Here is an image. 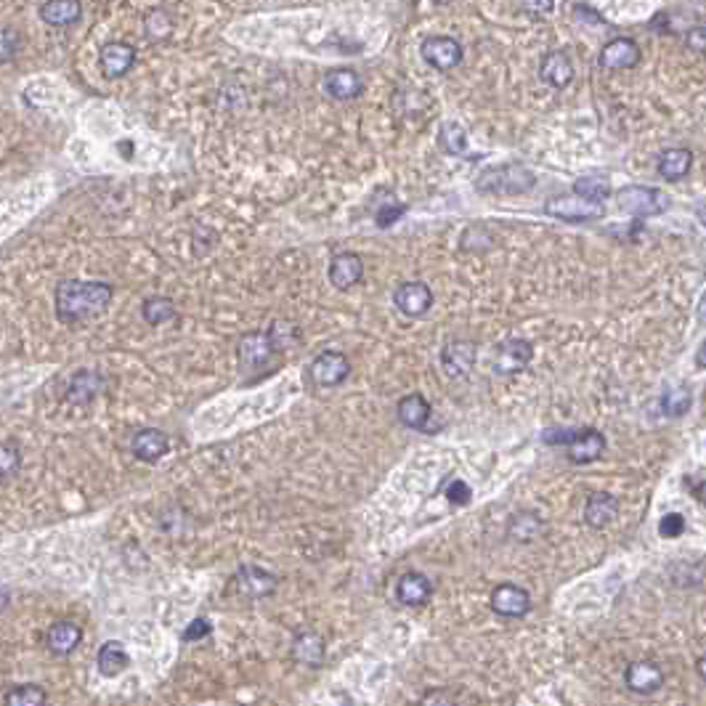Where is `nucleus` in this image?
<instances>
[{
    "instance_id": "f257e3e1",
    "label": "nucleus",
    "mask_w": 706,
    "mask_h": 706,
    "mask_svg": "<svg viewBox=\"0 0 706 706\" xmlns=\"http://www.w3.org/2000/svg\"><path fill=\"white\" fill-rule=\"evenodd\" d=\"M112 300V284L67 280L56 287V316L64 325H80L106 311Z\"/></svg>"
},
{
    "instance_id": "f03ea898",
    "label": "nucleus",
    "mask_w": 706,
    "mask_h": 706,
    "mask_svg": "<svg viewBox=\"0 0 706 706\" xmlns=\"http://www.w3.org/2000/svg\"><path fill=\"white\" fill-rule=\"evenodd\" d=\"M295 332L292 325H274L266 332H250L239 340V367L242 370H263L277 351L289 345L287 335Z\"/></svg>"
},
{
    "instance_id": "7ed1b4c3",
    "label": "nucleus",
    "mask_w": 706,
    "mask_h": 706,
    "mask_svg": "<svg viewBox=\"0 0 706 706\" xmlns=\"http://www.w3.org/2000/svg\"><path fill=\"white\" fill-rule=\"evenodd\" d=\"M545 213L565 224H590V221H601L606 215V205L598 199H587L582 194H564V197L547 199Z\"/></svg>"
},
{
    "instance_id": "20e7f679",
    "label": "nucleus",
    "mask_w": 706,
    "mask_h": 706,
    "mask_svg": "<svg viewBox=\"0 0 706 706\" xmlns=\"http://www.w3.org/2000/svg\"><path fill=\"white\" fill-rule=\"evenodd\" d=\"M536 179L528 168L523 165H502L491 168L478 179V191L483 194H523L534 188Z\"/></svg>"
},
{
    "instance_id": "39448f33",
    "label": "nucleus",
    "mask_w": 706,
    "mask_h": 706,
    "mask_svg": "<svg viewBox=\"0 0 706 706\" xmlns=\"http://www.w3.org/2000/svg\"><path fill=\"white\" fill-rule=\"evenodd\" d=\"M619 207L637 218H651L669 210V197L654 187H624L619 191Z\"/></svg>"
},
{
    "instance_id": "423d86ee",
    "label": "nucleus",
    "mask_w": 706,
    "mask_h": 706,
    "mask_svg": "<svg viewBox=\"0 0 706 706\" xmlns=\"http://www.w3.org/2000/svg\"><path fill=\"white\" fill-rule=\"evenodd\" d=\"M534 359V345L528 340L510 337L502 340L494 351V372L497 375H518Z\"/></svg>"
},
{
    "instance_id": "0eeeda50",
    "label": "nucleus",
    "mask_w": 706,
    "mask_h": 706,
    "mask_svg": "<svg viewBox=\"0 0 706 706\" xmlns=\"http://www.w3.org/2000/svg\"><path fill=\"white\" fill-rule=\"evenodd\" d=\"M351 375V362L340 353V351H322L311 367H308V377L319 385V388H335L340 385L345 377Z\"/></svg>"
},
{
    "instance_id": "6e6552de",
    "label": "nucleus",
    "mask_w": 706,
    "mask_h": 706,
    "mask_svg": "<svg viewBox=\"0 0 706 706\" xmlns=\"http://www.w3.org/2000/svg\"><path fill=\"white\" fill-rule=\"evenodd\" d=\"M565 452H568V460L573 465H587V463H595L601 460V454L606 452V436L595 427H584L573 433V438L565 444Z\"/></svg>"
},
{
    "instance_id": "1a4fd4ad",
    "label": "nucleus",
    "mask_w": 706,
    "mask_h": 706,
    "mask_svg": "<svg viewBox=\"0 0 706 706\" xmlns=\"http://www.w3.org/2000/svg\"><path fill=\"white\" fill-rule=\"evenodd\" d=\"M393 303L404 316H425L433 306V289L425 282H404L396 287L393 292Z\"/></svg>"
},
{
    "instance_id": "9d476101",
    "label": "nucleus",
    "mask_w": 706,
    "mask_h": 706,
    "mask_svg": "<svg viewBox=\"0 0 706 706\" xmlns=\"http://www.w3.org/2000/svg\"><path fill=\"white\" fill-rule=\"evenodd\" d=\"M420 53H423L425 64H430V67L438 69V72L454 69V67L463 61V56H465V50H463V46H460L454 38H444V35L425 41Z\"/></svg>"
},
{
    "instance_id": "9b49d317",
    "label": "nucleus",
    "mask_w": 706,
    "mask_h": 706,
    "mask_svg": "<svg viewBox=\"0 0 706 706\" xmlns=\"http://www.w3.org/2000/svg\"><path fill=\"white\" fill-rule=\"evenodd\" d=\"M280 587V579L271 573V571H263L258 565H242L239 573H236V590L244 595V598H269L274 595Z\"/></svg>"
},
{
    "instance_id": "f8f14e48",
    "label": "nucleus",
    "mask_w": 706,
    "mask_h": 706,
    "mask_svg": "<svg viewBox=\"0 0 706 706\" xmlns=\"http://www.w3.org/2000/svg\"><path fill=\"white\" fill-rule=\"evenodd\" d=\"M491 609L505 619H520V616L531 611V595L518 584H510V582L500 584L491 592Z\"/></svg>"
},
{
    "instance_id": "ddd939ff",
    "label": "nucleus",
    "mask_w": 706,
    "mask_h": 706,
    "mask_svg": "<svg viewBox=\"0 0 706 706\" xmlns=\"http://www.w3.org/2000/svg\"><path fill=\"white\" fill-rule=\"evenodd\" d=\"M624 683L632 693L651 696L664 685V669L654 661H635L624 672Z\"/></svg>"
},
{
    "instance_id": "4468645a",
    "label": "nucleus",
    "mask_w": 706,
    "mask_h": 706,
    "mask_svg": "<svg viewBox=\"0 0 706 706\" xmlns=\"http://www.w3.org/2000/svg\"><path fill=\"white\" fill-rule=\"evenodd\" d=\"M325 656H327V646H325V637L319 632H298L295 640H292V659L308 669H319L325 666Z\"/></svg>"
},
{
    "instance_id": "2eb2a0df",
    "label": "nucleus",
    "mask_w": 706,
    "mask_h": 706,
    "mask_svg": "<svg viewBox=\"0 0 706 706\" xmlns=\"http://www.w3.org/2000/svg\"><path fill=\"white\" fill-rule=\"evenodd\" d=\"M168 449H170V438H168L162 430H157V427H143V430H139V433L133 436V441H131V452H133L142 463H157V460H162V457L168 454Z\"/></svg>"
},
{
    "instance_id": "dca6fc26",
    "label": "nucleus",
    "mask_w": 706,
    "mask_h": 706,
    "mask_svg": "<svg viewBox=\"0 0 706 706\" xmlns=\"http://www.w3.org/2000/svg\"><path fill=\"white\" fill-rule=\"evenodd\" d=\"M98 61H101V69L106 78H123L136 64V48L128 43H106L101 48Z\"/></svg>"
},
{
    "instance_id": "f3484780",
    "label": "nucleus",
    "mask_w": 706,
    "mask_h": 706,
    "mask_svg": "<svg viewBox=\"0 0 706 706\" xmlns=\"http://www.w3.org/2000/svg\"><path fill=\"white\" fill-rule=\"evenodd\" d=\"M475 359H478V351H475V343L471 340H454L444 348L441 353V362H444V370L452 377H465L475 367Z\"/></svg>"
},
{
    "instance_id": "a211bd4d",
    "label": "nucleus",
    "mask_w": 706,
    "mask_h": 706,
    "mask_svg": "<svg viewBox=\"0 0 706 706\" xmlns=\"http://www.w3.org/2000/svg\"><path fill=\"white\" fill-rule=\"evenodd\" d=\"M364 277V261L356 252H340L335 255L330 263V282L337 289H348L353 284L362 282Z\"/></svg>"
},
{
    "instance_id": "6ab92c4d",
    "label": "nucleus",
    "mask_w": 706,
    "mask_h": 706,
    "mask_svg": "<svg viewBox=\"0 0 706 706\" xmlns=\"http://www.w3.org/2000/svg\"><path fill=\"white\" fill-rule=\"evenodd\" d=\"M598 61L606 69H629L640 61V48L629 38H613L609 46H603Z\"/></svg>"
},
{
    "instance_id": "aec40b11",
    "label": "nucleus",
    "mask_w": 706,
    "mask_h": 706,
    "mask_svg": "<svg viewBox=\"0 0 706 706\" xmlns=\"http://www.w3.org/2000/svg\"><path fill=\"white\" fill-rule=\"evenodd\" d=\"M433 595V582L420 573V571H409L399 579L396 584V598L404 606H425Z\"/></svg>"
},
{
    "instance_id": "412c9836",
    "label": "nucleus",
    "mask_w": 706,
    "mask_h": 706,
    "mask_svg": "<svg viewBox=\"0 0 706 706\" xmlns=\"http://www.w3.org/2000/svg\"><path fill=\"white\" fill-rule=\"evenodd\" d=\"M539 78L553 86V88H565L571 80H573V64L568 59V53L564 50H553L542 59V67H539Z\"/></svg>"
},
{
    "instance_id": "4be33fe9",
    "label": "nucleus",
    "mask_w": 706,
    "mask_h": 706,
    "mask_svg": "<svg viewBox=\"0 0 706 706\" xmlns=\"http://www.w3.org/2000/svg\"><path fill=\"white\" fill-rule=\"evenodd\" d=\"M396 415H399L401 425H407V427H412V430H427V420H430L433 409H430V404L425 401L423 393H409V396H404V399L399 401Z\"/></svg>"
},
{
    "instance_id": "5701e85b",
    "label": "nucleus",
    "mask_w": 706,
    "mask_h": 706,
    "mask_svg": "<svg viewBox=\"0 0 706 706\" xmlns=\"http://www.w3.org/2000/svg\"><path fill=\"white\" fill-rule=\"evenodd\" d=\"M325 91L337 101H351V98L362 96L364 83L353 69H332L325 78Z\"/></svg>"
},
{
    "instance_id": "b1692460",
    "label": "nucleus",
    "mask_w": 706,
    "mask_h": 706,
    "mask_svg": "<svg viewBox=\"0 0 706 706\" xmlns=\"http://www.w3.org/2000/svg\"><path fill=\"white\" fill-rule=\"evenodd\" d=\"M616 516H619V500H616L613 494H606V491L590 494L587 508H584L587 526H592V528H606L609 523H613Z\"/></svg>"
},
{
    "instance_id": "393cba45",
    "label": "nucleus",
    "mask_w": 706,
    "mask_h": 706,
    "mask_svg": "<svg viewBox=\"0 0 706 706\" xmlns=\"http://www.w3.org/2000/svg\"><path fill=\"white\" fill-rule=\"evenodd\" d=\"M46 640L50 654H56V656H67V654H72V651L80 646V640H83V629H80L75 621H59V624H53V627L48 629Z\"/></svg>"
},
{
    "instance_id": "a878e982",
    "label": "nucleus",
    "mask_w": 706,
    "mask_h": 706,
    "mask_svg": "<svg viewBox=\"0 0 706 706\" xmlns=\"http://www.w3.org/2000/svg\"><path fill=\"white\" fill-rule=\"evenodd\" d=\"M691 165H693V151L691 149H666L659 157L656 170H659L661 179H666V181H680V179L688 176Z\"/></svg>"
},
{
    "instance_id": "bb28decb",
    "label": "nucleus",
    "mask_w": 706,
    "mask_h": 706,
    "mask_svg": "<svg viewBox=\"0 0 706 706\" xmlns=\"http://www.w3.org/2000/svg\"><path fill=\"white\" fill-rule=\"evenodd\" d=\"M83 5L80 0H48L41 8V19L50 27H69L80 19Z\"/></svg>"
},
{
    "instance_id": "cd10ccee",
    "label": "nucleus",
    "mask_w": 706,
    "mask_h": 706,
    "mask_svg": "<svg viewBox=\"0 0 706 706\" xmlns=\"http://www.w3.org/2000/svg\"><path fill=\"white\" fill-rule=\"evenodd\" d=\"M96 664H98V672H101L104 677H117V674H123V672L128 669L131 659H128V651L123 648V643L109 640V643H104V646L98 648Z\"/></svg>"
},
{
    "instance_id": "c85d7f7f",
    "label": "nucleus",
    "mask_w": 706,
    "mask_h": 706,
    "mask_svg": "<svg viewBox=\"0 0 706 706\" xmlns=\"http://www.w3.org/2000/svg\"><path fill=\"white\" fill-rule=\"evenodd\" d=\"M101 388H104V377L94 372V370H83V372H78V375L69 380L67 399L75 401V404H88L91 399L98 396Z\"/></svg>"
},
{
    "instance_id": "c756f323",
    "label": "nucleus",
    "mask_w": 706,
    "mask_h": 706,
    "mask_svg": "<svg viewBox=\"0 0 706 706\" xmlns=\"http://www.w3.org/2000/svg\"><path fill=\"white\" fill-rule=\"evenodd\" d=\"M142 316L146 325L160 327V325H165V322H170L176 316V303L170 298H165V295H154V298L143 300Z\"/></svg>"
},
{
    "instance_id": "7c9ffc66",
    "label": "nucleus",
    "mask_w": 706,
    "mask_h": 706,
    "mask_svg": "<svg viewBox=\"0 0 706 706\" xmlns=\"http://www.w3.org/2000/svg\"><path fill=\"white\" fill-rule=\"evenodd\" d=\"M438 143L446 154L454 157H465L468 154V133L465 128H460L457 123H444L438 131Z\"/></svg>"
},
{
    "instance_id": "2f4dec72",
    "label": "nucleus",
    "mask_w": 706,
    "mask_h": 706,
    "mask_svg": "<svg viewBox=\"0 0 706 706\" xmlns=\"http://www.w3.org/2000/svg\"><path fill=\"white\" fill-rule=\"evenodd\" d=\"M542 528H545V520L536 513H520V516H513L508 534L518 542H534L542 534Z\"/></svg>"
},
{
    "instance_id": "473e14b6",
    "label": "nucleus",
    "mask_w": 706,
    "mask_h": 706,
    "mask_svg": "<svg viewBox=\"0 0 706 706\" xmlns=\"http://www.w3.org/2000/svg\"><path fill=\"white\" fill-rule=\"evenodd\" d=\"M691 404H693V396H691V390L688 388H669L664 396H661V409H664V415H669V417H683L688 409H691Z\"/></svg>"
},
{
    "instance_id": "72a5a7b5",
    "label": "nucleus",
    "mask_w": 706,
    "mask_h": 706,
    "mask_svg": "<svg viewBox=\"0 0 706 706\" xmlns=\"http://www.w3.org/2000/svg\"><path fill=\"white\" fill-rule=\"evenodd\" d=\"M170 32H173V19H170V14L162 11V8L149 11V16H146V35H149L151 41L162 43V41L170 38Z\"/></svg>"
},
{
    "instance_id": "f704fd0d",
    "label": "nucleus",
    "mask_w": 706,
    "mask_h": 706,
    "mask_svg": "<svg viewBox=\"0 0 706 706\" xmlns=\"http://www.w3.org/2000/svg\"><path fill=\"white\" fill-rule=\"evenodd\" d=\"M573 194H582L587 199H598L603 202L609 194H611V181L609 179H601V176H584L573 184Z\"/></svg>"
},
{
    "instance_id": "c9c22d12",
    "label": "nucleus",
    "mask_w": 706,
    "mask_h": 706,
    "mask_svg": "<svg viewBox=\"0 0 706 706\" xmlns=\"http://www.w3.org/2000/svg\"><path fill=\"white\" fill-rule=\"evenodd\" d=\"M3 701L11 706H41L46 704V693H43L38 685H16V688H11V691L5 693Z\"/></svg>"
},
{
    "instance_id": "e433bc0d",
    "label": "nucleus",
    "mask_w": 706,
    "mask_h": 706,
    "mask_svg": "<svg viewBox=\"0 0 706 706\" xmlns=\"http://www.w3.org/2000/svg\"><path fill=\"white\" fill-rule=\"evenodd\" d=\"M22 48V35L14 27H0V64L11 61Z\"/></svg>"
},
{
    "instance_id": "4c0bfd02",
    "label": "nucleus",
    "mask_w": 706,
    "mask_h": 706,
    "mask_svg": "<svg viewBox=\"0 0 706 706\" xmlns=\"http://www.w3.org/2000/svg\"><path fill=\"white\" fill-rule=\"evenodd\" d=\"M22 468V454L14 444H0V478H8Z\"/></svg>"
},
{
    "instance_id": "58836bf2",
    "label": "nucleus",
    "mask_w": 706,
    "mask_h": 706,
    "mask_svg": "<svg viewBox=\"0 0 706 706\" xmlns=\"http://www.w3.org/2000/svg\"><path fill=\"white\" fill-rule=\"evenodd\" d=\"M685 528H688V523L680 513H666L659 523V534L664 539H677L685 534Z\"/></svg>"
},
{
    "instance_id": "ea45409f",
    "label": "nucleus",
    "mask_w": 706,
    "mask_h": 706,
    "mask_svg": "<svg viewBox=\"0 0 706 706\" xmlns=\"http://www.w3.org/2000/svg\"><path fill=\"white\" fill-rule=\"evenodd\" d=\"M404 213H407V205H382L375 215L377 226H380V229H388V226H393Z\"/></svg>"
},
{
    "instance_id": "a19ab883",
    "label": "nucleus",
    "mask_w": 706,
    "mask_h": 706,
    "mask_svg": "<svg viewBox=\"0 0 706 706\" xmlns=\"http://www.w3.org/2000/svg\"><path fill=\"white\" fill-rule=\"evenodd\" d=\"M446 497H449V502H454V505H468L472 491L463 478H454V481L449 483V489H446Z\"/></svg>"
},
{
    "instance_id": "79ce46f5",
    "label": "nucleus",
    "mask_w": 706,
    "mask_h": 706,
    "mask_svg": "<svg viewBox=\"0 0 706 706\" xmlns=\"http://www.w3.org/2000/svg\"><path fill=\"white\" fill-rule=\"evenodd\" d=\"M573 433H576V427H550V430H545L542 433V441L545 444H550V446H564L573 438Z\"/></svg>"
},
{
    "instance_id": "37998d69",
    "label": "nucleus",
    "mask_w": 706,
    "mask_h": 706,
    "mask_svg": "<svg viewBox=\"0 0 706 706\" xmlns=\"http://www.w3.org/2000/svg\"><path fill=\"white\" fill-rule=\"evenodd\" d=\"M210 632H213V627H210L207 619H194L187 627V632H184V640L187 643H197V640H205Z\"/></svg>"
},
{
    "instance_id": "c03bdc74",
    "label": "nucleus",
    "mask_w": 706,
    "mask_h": 706,
    "mask_svg": "<svg viewBox=\"0 0 706 706\" xmlns=\"http://www.w3.org/2000/svg\"><path fill=\"white\" fill-rule=\"evenodd\" d=\"M520 8L526 14H534V16H542V14H550L555 8V0H520Z\"/></svg>"
},
{
    "instance_id": "a18cd8bd",
    "label": "nucleus",
    "mask_w": 706,
    "mask_h": 706,
    "mask_svg": "<svg viewBox=\"0 0 706 706\" xmlns=\"http://www.w3.org/2000/svg\"><path fill=\"white\" fill-rule=\"evenodd\" d=\"M457 699L454 696H449V693H425L423 699H420V704H454Z\"/></svg>"
},
{
    "instance_id": "49530a36",
    "label": "nucleus",
    "mask_w": 706,
    "mask_h": 706,
    "mask_svg": "<svg viewBox=\"0 0 706 706\" xmlns=\"http://www.w3.org/2000/svg\"><path fill=\"white\" fill-rule=\"evenodd\" d=\"M688 43L696 48V50H704V27H696L688 32Z\"/></svg>"
},
{
    "instance_id": "de8ad7c7",
    "label": "nucleus",
    "mask_w": 706,
    "mask_h": 706,
    "mask_svg": "<svg viewBox=\"0 0 706 706\" xmlns=\"http://www.w3.org/2000/svg\"><path fill=\"white\" fill-rule=\"evenodd\" d=\"M433 3H438V5H444V3H452V0H433Z\"/></svg>"
}]
</instances>
